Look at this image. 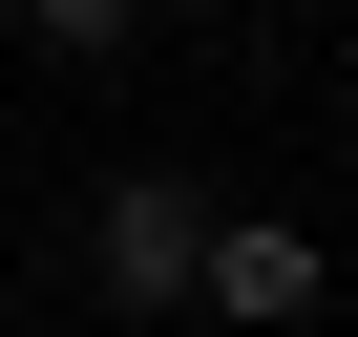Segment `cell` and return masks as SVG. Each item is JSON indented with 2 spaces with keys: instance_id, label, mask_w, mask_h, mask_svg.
<instances>
[{
  "instance_id": "obj_2",
  "label": "cell",
  "mask_w": 358,
  "mask_h": 337,
  "mask_svg": "<svg viewBox=\"0 0 358 337\" xmlns=\"http://www.w3.org/2000/svg\"><path fill=\"white\" fill-rule=\"evenodd\" d=\"M190 316H211V337H295V316H316V232H274V211H211V274H190Z\"/></svg>"
},
{
  "instance_id": "obj_1",
  "label": "cell",
  "mask_w": 358,
  "mask_h": 337,
  "mask_svg": "<svg viewBox=\"0 0 358 337\" xmlns=\"http://www.w3.org/2000/svg\"><path fill=\"white\" fill-rule=\"evenodd\" d=\"M85 274H106L127 316H190V274H211V190H190V168H127V190L85 211Z\"/></svg>"
},
{
  "instance_id": "obj_3",
  "label": "cell",
  "mask_w": 358,
  "mask_h": 337,
  "mask_svg": "<svg viewBox=\"0 0 358 337\" xmlns=\"http://www.w3.org/2000/svg\"><path fill=\"white\" fill-rule=\"evenodd\" d=\"M22 43H43V64H127V43H148V0H22Z\"/></svg>"
}]
</instances>
